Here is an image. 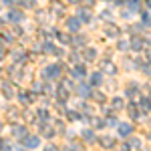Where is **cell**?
I'll list each match as a JSON object with an SVG mask.
<instances>
[{
	"instance_id": "6da1fadb",
	"label": "cell",
	"mask_w": 151,
	"mask_h": 151,
	"mask_svg": "<svg viewBox=\"0 0 151 151\" xmlns=\"http://www.w3.org/2000/svg\"><path fill=\"white\" fill-rule=\"evenodd\" d=\"M79 26H81V20H79V18H69V28L70 30H77Z\"/></svg>"
},
{
	"instance_id": "7a4b0ae2",
	"label": "cell",
	"mask_w": 151,
	"mask_h": 151,
	"mask_svg": "<svg viewBox=\"0 0 151 151\" xmlns=\"http://www.w3.org/2000/svg\"><path fill=\"white\" fill-rule=\"evenodd\" d=\"M75 73H77V77H85V69H83V67H77Z\"/></svg>"
},
{
	"instance_id": "3957f363",
	"label": "cell",
	"mask_w": 151,
	"mask_h": 151,
	"mask_svg": "<svg viewBox=\"0 0 151 151\" xmlns=\"http://www.w3.org/2000/svg\"><path fill=\"white\" fill-rule=\"evenodd\" d=\"M93 83H101V77H99L97 73H95V77H93Z\"/></svg>"
},
{
	"instance_id": "277c9868",
	"label": "cell",
	"mask_w": 151,
	"mask_h": 151,
	"mask_svg": "<svg viewBox=\"0 0 151 151\" xmlns=\"http://www.w3.org/2000/svg\"><path fill=\"white\" fill-rule=\"evenodd\" d=\"M70 2H77V0H70Z\"/></svg>"
}]
</instances>
